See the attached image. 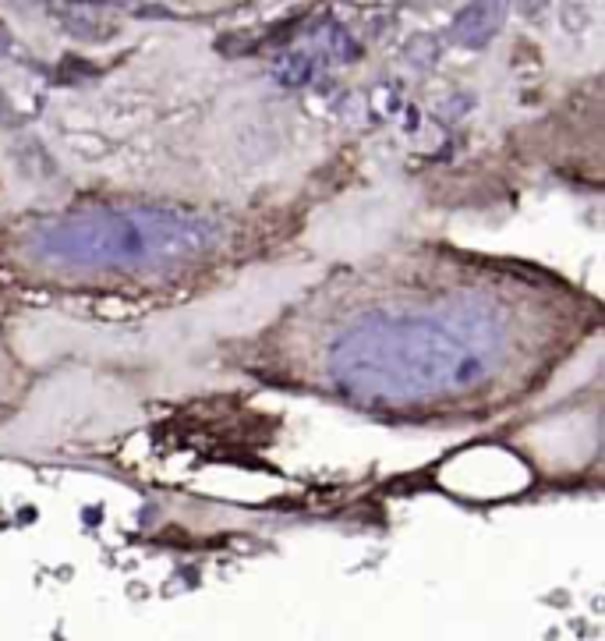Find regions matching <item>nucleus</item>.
I'll list each match as a JSON object with an SVG mask.
<instances>
[{
	"instance_id": "obj_1",
	"label": "nucleus",
	"mask_w": 605,
	"mask_h": 641,
	"mask_svg": "<svg viewBox=\"0 0 605 641\" xmlns=\"http://www.w3.org/2000/svg\"><path fill=\"white\" fill-rule=\"evenodd\" d=\"M510 333L489 306L379 312L347 327L330 348L326 372L358 404L415 407L471 394L503 369Z\"/></svg>"
},
{
	"instance_id": "obj_2",
	"label": "nucleus",
	"mask_w": 605,
	"mask_h": 641,
	"mask_svg": "<svg viewBox=\"0 0 605 641\" xmlns=\"http://www.w3.org/2000/svg\"><path fill=\"white\" fill-rule=\"evenodd\" d=\"M220 230L181 209H79L29 235V252L75 270H164L206 256Z\"/></svg>"
}]
</instances>
